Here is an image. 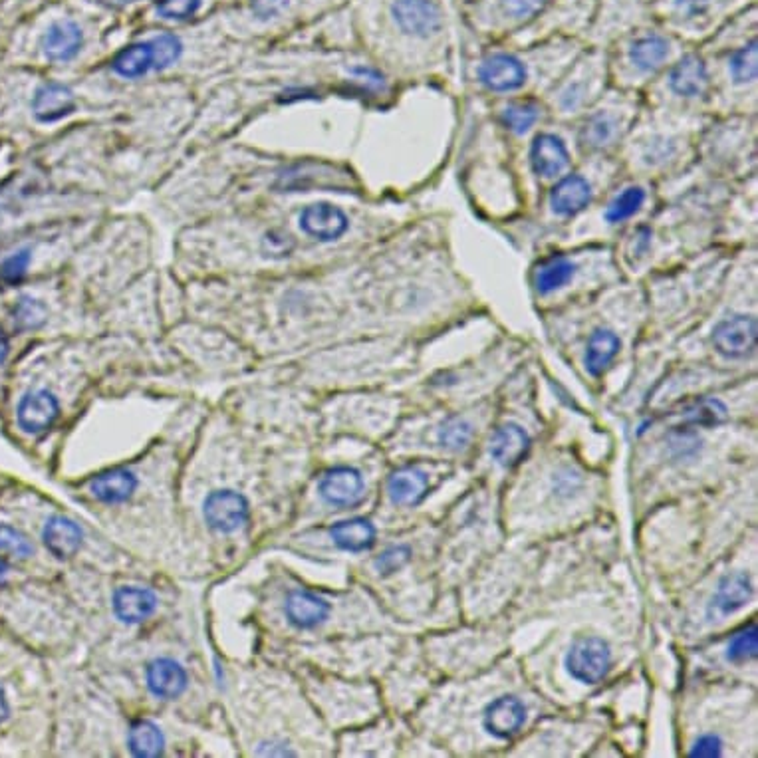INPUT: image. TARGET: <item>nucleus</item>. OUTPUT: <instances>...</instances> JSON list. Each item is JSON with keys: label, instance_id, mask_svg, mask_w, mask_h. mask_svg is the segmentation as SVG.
I'll list each match as a JSON object with an SVG mask.
<instances>
[{"label": "nucleus", "instance_id": "obj_21", "mask_svg": "<svg viewBox=\"0 0 758 758\" xmlns=\"http://www.w3.org/2000/svg\"><path fill=\"white\" fill-rule=\"evenodd\" d=\"M44 544L56 558H70L82 544V530L66 516H52L44 526Z\"/></svg>", "mask_w": 758, "mask_h": 758}, {"label": "nucleus", "instance_id": "obj_5", "mask_svg": "<svg viewBox=\"0 0 758 758\" xmlns=\"http://www.w3.org/2000/svg\"><path fill=\"white\" fill-rule=\"evenodd\" d=\"M757 332L753 316H733L715 328L713 344L727 358H745L757 348Z\"/></svg>", "mask_w": 758, "mask_h": 758}, {"label": "nucleus", "instance_id": "obj_28", "mask_svg": "<svg viewBox=\"0 0 758 758\" xmlns=\"http://www.w3.org/2000/svg\"><path fill=\"white\" fill-rule=\"evenodd\" d=\"M751 598H753V588H751L749 578L745 574H733V576H727L719 584V590L713 596L711 608L719 616H729L741 610Z\"/></svg>", "mask_w": 758, "mask_h": 758}, {"label": "nucleus", "instance_id": "obj_35", "mask_svg": "<svg viewBox=\"0 0 758 758\" xmlns=\"http://www.w3.org/2000/svg\"><path fill=\"white\" fill-rule=\"evenodd\" d=\"M540 118V108L534 102H514L506 106L501 114V120L510 131L524 133L534 126Z\"/></svg>", "mask_w": 758, "mask_h": 758}, {"label": "nucleus", "instance_id": "obj_48", "mask_svg": "<svg viewBox=\"0 0 758 758\" xmlns=\"http://www.w3.org/2000/svg\"><path fill=\"white\" fill-rule=\"evenodd\" d=\"M6 356H8V340H6L4 332L0 330V364L6 360Z\"/></svg>", "mask_w": 758, "mask_h": 758}, {"label": "nucleus", "instance_id": "obj_32", "mask_svg": "<svg viewBox=\"0 0 758 758\" xmlns=\"http://www.w3.org/2000/svg\"><path fill=\"white\" fill-rule=\"evenodd\" d=\"M643 203H645V191L641 187H630L610 203L604 217L610 225L624 223L632 219L633 215L643 207Z\"/></svg>", "mask_w": 758, "mask_h": 758}, {"label": "nucleus", "instance_id": "obj_18", "mask_svg": "<svg viewBox=\"0 0 758 758\" xmlns=\"http://www.w3.org/2000/svg\"><path fill=\"white\" fill-rule=\"evenodd\" d=\"M330 614V606L326 600L312 592H292L286 600V618L296 628H314L322 624Z\"/></svg>", "mask_w": 758, "mask_h": 758}, {"label": "nucleus", "instance_id": "obj_37", "mask_svg": "<svg viewBox=\"0 0 758 758\" xmlns=\"http://www.w3.org/2000/svg\"><path fill=\"white\" fill-rule=\"evenodd\" d=\"M0 552L10 554L12 558H18V560H26L28 556H32L34 546L22 530L10 524H0Z\"/></svg>", "mask_w": 758, "mask_h": 758}, {"label": "nucleus", "instance_id": "obj_20", "mask_svg": "<svg viewBox=\"0 0 758 758\" xmlns=\"http://www.w3.org/2000/svg\"><path fill=\"white\" fill-rule=\"evenodd\" d=\"M709 74L701 58L685 56L671 72L669 86L677 96L699 98L707 90Z\"/></svg>", "mask_w": 758, "mask_h": 758}, {"label": "nucleus", "instance_id": "obj_39", "mask_svg": "<svg viewBox=\"0 0 758 758\" xmlns=\"http://www.w3.org/2000/svg\"><path fill=\"white\" fill-rule=\"evenodd\" d=\"M14 322L26 330L38 328L44 322L42 304H38L36 300H30V298H22L14 308Z\"/></svg>", "mask_w": 758, "mask_h": 758}, {"label": "nucleus", "instance_id": "obj_9", "mask_svg": "<svg viewBox=\"0 0 758 758\" xmlns=\"http://www.w3.org/2000/svg\"><path fill=\"white\" fill-rule=\"evenodd\" d=\"M320 495L328 505H356L364 497V479L352 467L330 469L320 481Z\"/></svg>", "mask_w": 758, "mask_h": 758}, {"label": "nucleus", "instance_id": "obj_45", "mask_svg": "<svg viewBox=\"0 0 758 758\" xmlns=\"http://www.w3.org/2000/svg\"><path fill=\"white\" fill-rule=\"evenodd\" d=\"M264 245H268L266 253L276 254V256H284V254L290 253V249H292V243L288 241V237L276 235V233H268L264 239Z\"/></svg>", "mask_w": 758, "mask_h": 758}, {"label": "nucleus", "instance_id": "obj_4", "mask_svg": "<svg viewBox=\"0 0 758 758\" xmlns=\"http://www.w3.org/2000/svg\"><path fill=\"white\" fill-rule=\"evenodd\" d=\"M314 0H237L235 14L256 28H272L296 18Z\"/></svg>", "mask_w": 758, "mask_h": 758}, {"label": "nucleus", "instance_id": "obj_34", "mask_svg": "<svg viewBox=\"0 0 758 758\" xmlns=\"http://www.w3.org/2000/svg\"><path fill=\"white\" fill-rule=\"evenodd\" d=\"M731 78L735 84H753L757 80V42L741 48L729 62Z\"/></svg>", "mask_w": 758, "mask_h": 758}, {"label": "nucleus", "instance_id": "obj_16", "mask_svg": "<svg viewBox=\"0 0 758 758\" xmlns=\"http://www.w3.org/2000/svg\"><path fill=\"white\" fill-rule=\"evenodd\" d=\"M147 687L159 699H175L187 687V673L173 659H157L147 667Z\"/></svg>", "mask_w": 758, "mask_h": 758}, {"label": "nucleus", "instance_id": "obj_12", "mask_svg": "<svg viewBox=\"0 0 758 758\" xmlns=\"http://www.w3.org/2000/svg\"><path fill=\"white\" fill-rule=\"evenodd\" d=\"M524 721H526L524 703L512 695H505L487 707L483 725L487 733H491L493 737L510 739L522 729Z\"/></svg>", "mask_w": 758, "mask_h": 758}, {"label": "nucleus", "instance_id": "obj_6", "mask_svg": "<svg viewBox=\"0 0 758 758\" xmlns=\"http://www.w3.org/2000/svg\"><path fill=\"white\" fill-rule=\"evenodd\" d=\"M207 524L219 532H235L249 520V503L235 491H215L205 499Z\"/></svg>", "mask_w": 758, "mask_h": 758}, {"label": "nucleus", "instance_id": "obj_25", "mask_svg": "<svg viewBox=\"0 0 758 758\" xmlns=\"http://www.w3.org/2000/svg\"><path fill=\"white\" fill-rule=\"evenodd\" d=\"M427 475L419 469H401L391 475L387 483L389 499L395 505H417L427 493Z\"/></svg>", "mask_w": 758, "mask_h": 758}, {"label": "nucleus", "instance_id": "obj_10", "mask_svg": "<svg viewBox=\"0 0 758 758\" xmlns=\"http://www.w3.org/2000/svg\"><path fill=\"white\" fill-rule=\"evenodd\" d=\"M479 78L493 92H512L526 82V66L510 54H493L481 64Z\"/></svg>", "mask_w": 758, "mask_h": 758}, {"label": "nucleus", "instance_id": "obj_33", "mask_svg": "<svg viewBox=\"0 0 758 758\" xmlns=\"http://www.w3.org/2000/svg\"><path fill=\"white\" fill-rule=\"evenodd\" d=\"M683 419L691 425H719L727 419V407L719 399H701L685 409Z\"/></svg>", "mask_w": 758, "mask_h": 758}, {"label": "nucleus", "instance_id": "obj_13", "mask_svg": "<svg viewBox=\"0 0 758 758\" xmlns=\"http://www.w3.org/2000/svg\"><path fill=\"white\" fill-rule=\"evenodd\" d=\"M74 108H76L74 92L60 82L44 84L36 92L34 102H32L34 118L42 124H52V122H58V120L70 116L74 112Z\"/></svg>", "mask_w": 758, "mask_h": 758}, {"label": "nucleus", "instance_id": "obj_17", "mask_svg": "<svg viewBox=\"0 0 758 758\" xmlns=\"http://www.w3.org/2000/svg\"><path fill=\"white\" fill-rule=\"evenodd\" d=\"M530 449V437L528 433L514 425L506 423L491 439V457L501 465V467H514L518 465Z\"/></svg>", "mask_w": 758, "mask_h": 758}, {"label": "nucleus", "instance_id": "obj_40", "mask_svg": "<svg viewBox=\"0 0 758 758\" xmlns=\"http://www.w3.org/2000/svg\"><path fill=\"white\" fill-rule=\"evenodd\" d=\"M409 556H411V550L407 546H393L379 556L376 560V568L379 574H393L409 562Z\"/></svg>", "mask_w": 758, "mask_h": 758}, {"label": "nucleus", "instance_id": "obj_1", "mask_svg": "<svg viewBox=\"0 0 758 758\" xmlns=\"http://www.w3.org/2000/svg\"><path fill=\"white\" fill-rule=\"evenodd\" d=\"M88 32V24L80 12L62 8L46 14V20L36 34V48L44 60L66 64L80 56L88 42Z\"/></svg>", "mask_w": 758, "mask_h": 758}, {"label": "nucleus", "instance_id": "obj_44", "mask_svg": "<svg viewBox=\"0 0 758 758\" xmlns=\"http://www.w3.org/2000/svg\"><path fill=\"white\" fill-rule=\"evenodd\" d=\"M677 8L685 18H699L711 8V0H677Z\"/></svg>", "mask_w": 758, "mask_h": 758}, {"label": "nucleus", "instance_id": "obj_30", "mask_svg": "<svg viewBox=\"0 0 758 758\" xmlns=\"http://www.w3.org/2000/svg\"><path fill=\"white\" fill-rule=\"evenodd\" d=\"M620 133V120L612 112H596L586 120V124L580 131V141L582 145L590 149H602L610 145Z\"/></svg>", "mask_w": 758, "mask_h": 758}, {"label": "nucleus", "instance_id": "obj_31", "mask_svg": "<svg viewBox=\"0 0 758 758\" xmlns=\"http://www.w3.org/2000/svg\"><path fill=\"white\" fill-rule=\"evenodd\" d=\"M163 735L151 721H137L129 729V749L135 757L153 758L163 755Z\"/></svg>", "mask_w": 758, "mask_h": 758}, {"label": "nucleus", "instance_id": "obj_47", "mask_svg": "<svg viewBox=\"0 0 758 758\" xmlns=\"http://www.w3.org/2000/svg\"><path fill=\"white\" fill-rule=\"evenodd\" d=\"M8 701H6V695H4V691H2V687H0V723L2 721H6V717H8Z\"/></svg>", "mask_w": 758, "mask_h": 758}, {"label": "nucleus", "instance_id": "obj_36", "mask_svg": "<svg viewBox=\"0 0 758 758\" xmlns=\"http://www.w3.org/2000/svg\"><path fill=\"white\" fill-rule=\"evenodd\" d=\"M757 651L758 630L757 624L753 622L751 626H747L741 632L733 635V639L729 641V647H727V657L733 663H745V661L755 659Z\"/></svg>", "mask_w": 758, "mask_h": 758}, {"label": "nucleus", "instance_id": "obj_43", "mask_svg": "<svg viewBox=\"0 0 758 758\" xmlns=\"http://www.w3.org/2000/svg\"><path fill=\"white\" fill-rule=\"evenodd\" d=\"M723 755V743L715 735H703L691 749V757L715 758Z\"/></svg>", "mask_w": 758, "mask_h": 758}, {"label": "nucleus", "instance_id": "obj_23", "mask_svg": "<svg viewBox=\"0 0 758 758\" xmlns=\"http://www.w3.org/2000/svg\"><path fill=\"white\" fill-rule=\"evenodd\" d=\"M576 270L578 266L574 264L572 258L564 254H554L538 264L534 272V286L540 294L556 292L558 288L566 286L574 278Z\"/></svg>", "mask_w": 758, "mask_h": 758}, {"label": "nucleus", "instance_id": "obj_29", "mask_svg": "<svg viewBox=\"0 0 758 758\" xmlns=\"http://www.w3.org/2000/svg\"><path fill=\"white\" fill-rule=\"evenodd\" d=\"M622 348L620 338L612 330H596L590 340H588V350H586V370L590 376L598 378L604 374V370L612 364V360L618 356Z\"/></svg>", "mask_w": 758, "mask_h": 758}, {"label": "nucleus", "instance_id": "obj_41", "mask_svg": "<svg viewBox=\"0 0 758 758\" xmlns=\"http://www.w3.org/2000/svg\"><path fill=\"white\" fill-rule=\"evenodd\" d=\"M548 0H503V12L512 20H526L538 14Z\"/></svg>", "mask_w": 758, "mask_h": 758}, {"label": "nucleus", "instance_id": "obj_49", "mask_svg": "<svg viewBox=\"0 0 758 758\" xmlns=\"http://www.w3.org/2000/svg\"><path fill=\"white\" fill-rule=\"evenodd\" d=\"M6 574H8V564H6V562L0 558V582H4Z\"/></svg>", "mask_w": 758, "mask_h": 758}, {"label": "nucleus", "instance_id": "obj_42", "mask_svg": "<svg viewBox=\"0 0 758 758\" xmlns=\"http://www.w3.org/2000/svg\"><path fill=\"white\" fill-rule=\"evenodd\" d=\"M28 264H30V253H28V251H20V253L12 254V256L6 258L4 264L0 266V276H2V280H6V282H18V280L26 274Z\"/></svg>", "mask_w": 758, "mask_h": 758}, {"label": "nucleus", "instance_id": "obj_27", "mask_svg": "<svg viewBox=\"0 0 758 758\" xmlns=\"http://www.w3.org/2000/svg\"><path fill=\"white\" fill-rule=\"evenodd\" d=\"M334 542L348 552H364L374 546L376 528L366 518H350L332 526Z\"/></svg>", "mask_w": 758, "mask_h": 758}, {"label": "nucleus", "instance_id": "obj_8", "mask_svg": "<svg viewBox=\"0 0 758 758\" xmlns=\"http://www.w3.org/2000/svg\"><path fill=\"white\" fill-rule=\"evenodd\" d=\"M58 411H60L58 399L50 391L40 389L20 399L16 419L22 431L36 435L52 427V423L58 417Z\"/></svg>", "mask_w": 758, "mask_h": 758}, {"label": "nucleus", "instance_id": "obj_7", "mask_svg": "<svg viewBox=\"0 0 758 758\" xmlns=\"http://www.w3.org/2000/svg\"><path fill=\"white\" fill-rule=\"evenodd\" d=\"M348 227L350 221L346 213L330 203H314L300 213V229L320 243H334L342 239Z\"/></svg>", "mask_w": 758, "mask_h": 758}, {"label": "nucleus", "instance_id": "obj_11", "mask_svg": "<svg viewBox=\"0 0 758 758\" xmlns=\"http://www.w3.org/2000/svg\"><path fill=\"white\" fill-rule=\"evenodd\" d=\"M530 163L536 175L552 179L562 175L570 163V153L566 143L554 133H540L530 149Z\"/></svg>", "mask_w": 758, "mask_h": 758}, {"label": "nucleus", "instance_id": "obj_3", "mask_svg": "<svg viewBox=\"0 0 758 758\" xmlns=\"http://www.w3.org/2000/svg\"><path fill=\"white\" fill-rule=\"evenodd\" d=\"M387 14L395 28L411 38H429L443 28V14L435 0H389Z\"/></svg>", "mask_w": 758, "mask_h": 758}, {"label": "nucleus", "instance_id": "obj_24", "mask_svg": "<svg viewBox=\"0 0 758 758\" xmlns=\"http://www.w3.org/2000/svg\"><path fill=\"white\" fill-rule=\"evenodd\" d=\"M135 487H137V481H135L133 473L124 471V469H114V471L98 475L92 481L90 491L98 501L108 503V505H118L133 495Z\"/></svg>", "mask_w": 758, "mask_h": 758}, {"label": "nucleus", "instance_id": "obj_26", "mask_svg": "<svg viewBox=\"0 0 758 758\" xmlns=\"http://www.w3.org/2000/svg\"><path fill=\"white\" fill-rule=\"evenodd\" d=\"M669 56V42L665 36L649 32L637 36L630 46V62L639 72L657 70Z\"/></svg>", "mask_w": 758, "mask_h": 758}, {"label": "nucleus", "instance_id": "obj_14", "mask_svg": "<svg viewBox=\"0 0 758 758\" xmlns=\"http://www.w3.org/2000/svg\"><path fill=\"white\" fill-rule=\"evenodd\" d=\"M592 195V185L584 175H568L552 189L550 207L558 217H572L590 205Z\"/></svg>", "mask_w": 758, "mask_h": 758}, {"label": "nucleus", "instance_id": "obj_2", "mask_svg": "<svg viewBox=\"0 0 758 758\" xmlns=\"http://www.w3.org/2000/svg\"><path fill=\"white\" fill-rule=\"evenodd\" d=\"M612 667L610 645L594 635H580L572 641L566 653L568 673L586 685H596L606 679Z\"/></svg>", "mask_w": 758, "mask_h": 758}, {"label": "nucleus", "instance_id": "obj_38", "mask_svg": "<svg viewBox=\"0 0 758 758\" xmlns=\"http://www.w3.org/2000/svg\"><path fill=\"white\" fill-rule=\"evenodd\" d=\"M471 435H473L471 425L465 419L453 417L441 425L439 443H441V447L457 451V449H463L471 441Z\"/></svg>", "mask_w": 758, "mask_h": 758}, {"label": "nucleus", "instance_id": "obj_46", "mask_svg": "<svg viewBox=\"0 0 758 758\" xmlns=\"http://www.w3.org/2000/svg\"><path fill=\"white\" fill-rule=\"evenodd\" d=\"M94 2H98L100 6H104L110 12H114V10L120 12V10H127L135 4H151L153 0H94Z\"/></svg>", "mask_w": 758, "mask_h": 758}, {"label": "nucleus", "instance_id": "obj_19", "mask_svg": "<svg viewBox=\"0 0 758 758\" xmlns=\"http://www.w3.org/2000/svg\"><path fill=\"white\" fill-rule=\"evenodd\" d=\"M155 606L157 600L147 588L124 586L114 594V610L124 624H141L155 612Z\"/></svg>", "mask_w": 758, "mask_h": 758}, {"label": "nucleus", "instance_id": "obj_22", "mask_svg": "<svg viewBox=\"0 0 758 758\" xmlns=\"http://www.w3.org/2000/svg\"><path fill=\"white\" fill-rule=\"evenodd\" d=\"M211 2L213 0H153L149 4V12L157 24H165L163 28H169L191 24L207 10Z\"/></svg>", "mask_w": 758, "mask_h": 758}, {"label": "nucleus", "instance_id": "obj_15", "mask_svg": "<svg viewBox=\"0 0 758 758\" xmlns=\"http://www.w3.org/2000/svg\"><path fill=\"white\" fill-rule=\"evenodd\" d=\"M112 70L126 80H137L155 72V48L151 36L139 38L122 48L112 60Z\"/></svg>", "mask_w": 758, "mask_h": 758}]
</instances>
